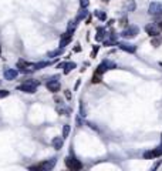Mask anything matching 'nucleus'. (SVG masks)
<instances>
[{
	"mask_svg": "<svg viewBox=\"0 0 162 171\" xmlns=\"http://www.w3.org/2000/svg\"><path fill=\"white\" fill-rule=\"evenodd\" d=\"M68 134H70V125L65 124L64 127H63V137L67 138V137H68Z\"/></svg>",
	"mask_w": 162,
	"mask_h": 171,
	"instance_id": "25",
	"label": "nucleus"
},
{
	"mask_svg": "<svg viewBox=\"0 0 162 171\" xmlns=\"http://www.w3.org/2000/svg\"><path fill=\"white\" fill-rule=\"evenodd\" d=\"M95 16H97L100 20H105V19H107V14L104 13V12H101V10H95Z\"/></svg>",
	"mask_w": 162,
	"mask_h": 171,
	"instance_id": "24",
	"label": "nucleus"
},
{
	"mask_svg": "<svg viewBox=\"0 0 162 171\" xmlns=\"http://www.w3.org/2000/svg\"><path fill=\"white\" fill-rule=\"evenodd\" d=\"M88 17V12H87V9L85 7H81V10H80V13L77 14V21H80V20H83V19H87Z\"/></svg>",
	"mask_w": 162,
	"mask_h": 171,
	"instance_id": "17",
	"label": "nucleus"
},
{
	"mask_svg": "<svg viewBox=\"0 0 162 171\" xmlns=\"http://www.w3.org/2000/svg\"><path fill=\"white\" fill-rule=\"evenodd\" d=\"M74 52H81V47H80V46H77V47H76V49H74Z\"/></svg>",
	"mask_w": 162,
	"mask_h": 171,
	"instance_id": "33",
	"label": "nucleus"
},
{
	"mask_svg": "<svg viewBox=\"0 0 162 171\" xmlns=\"http://www.w3.org/2000/svg\"><path fill=\"white\" fill-rule=\"evenodd\" d=\"M161 43H162V39L159 37V36H155V37L152 39V41H151V44H152L154 47H158Z\"/></svg>",
	"mask_w": 162,
	"mask_h": 171,
	"instance_id": "22",
	"label": "nucleus"
},
{
	"mask_svg": "<svg viewBox=\"0 0 162 171\" xmlns=\"http://www.w3.org/2000/svg\"><path fill=\"white\" fill-rule=\"evenodd\" d=\"M103 1H104V3H107V1H108V0H103Z\"/></svg>",
	"mask_w": 162,
	"mask_h": 171,
	"instance_id": "35",
	"label": "nucleus"
},
{
	"mask_svg": "<svg viewBox=\"0 0 162 171\" xmlns=\"http://www.w3.org/2000/svg\"><path fill=\"white\" fill-rule=\"evenodd\" d=\"M118 47H119L121 50H124V52H127V53H135V50H136V47L134 46V44H131V43H125V41L118 43Z\"/></svg>",
	"mask_w": 162,
	"mask_h": 171,
	"instance_id": "9",
	"label": "nucleus"
},
{
	"mask_svg": "<svg viewBox=\"0 0 162 171\" xmlns=\"http://www.w3.org/2000/svg\"><path fill=\"white\" fill-rule=\"evenodd\" d=\"M70 41H71V34H68L67 32H65V33L61 36V40H60V47H61V49H64V47L67 46Z\"/></svg>",
	"mask_w": 162,
	"mask_h": 171,
	"instance_id": "12",
	"label": "nucleus"
},
{
	"mask_svg": "<svg viewBox=\"0 0 162 171\" xmlns=\"http://www.w3.org/2000/svg\"><path fill=\"white\" fill-rule=\"evenodd\" d=\"M56 163H57V160H56V158H50L48 161H44V163H40V164H37V165H33V167H30V170L48 171V170H51L53 167L56 165Z\"/></svg>",
	"mask_w": 162,
	"mask_h": 171,
	"instance_id": "3",
	"label": "nucleus"
},
{
	"mask_svg": "<svg viewBox=\"0 0 162 171\" xmlns=\"http://www.w3.org/2000/svg\"><path fill=\"white\" fill-rule=\"evenodd\" d=\"M76 26H77V20H71V21L68 23V26H67V33L73 36L74 30H76Z\"/></svg>",
	"mask_w": 162,
	"mask_h": 171,
	"instance_id": "18",
	"label": "nucleus"
},
{
	"mask_svg": "<svg viewBox=\"0 0 162 171\" xmlns=\"http://www.w3.org/2000/svg\"><path fill=\"white\" fill-rule=\"evenodd\" d=\"M103 79V74H100V73H94V76H92V83H100Z\"/></svg>",
	"mask_w": 162,
	"mask_h": 171,
	"instance_id": "23",
	"label": "nucleus"
},
{
	"mask_svg": "<svg viewBox=\"0 0 162 171\" xmlns=\"http://www.w3.org/2000/svg\"><path fill=\"white\" fill-rule=\"evenodd\" d=\"M155 23H156V24H159V23H162V13L155 14Z\"/></svg>",
	"mask_w": 162,
	"mask_h": 171,
	"instance_id": "26",
	"label": "nucleus"
},
{
	"mask_svg": "<svg viewBox=\"0 0 162 171\" xmlns=\"http://www.w3.org/2000/svg\"><path fill=\"white\" fill-rule=\"evenodd\" d=\"M63 138H64L63 136H61V137H54L53 138L51 144L56 150H61V148H63Z\"/></svg>",
	"mask_w": 162,
	"mask_h": 171,
	"instance_id": "13",
	"label": "nucleus"
},
{
	"mask_svg": "<svg viewBox=\"0 0 162 171\" xmlns=\"http://www.w3.org/2000/svg\"><path fill=\"white\" fill-rule=\"evenodd\" d=\"M148 13L154 14V16L162 13V3H159V1H152L148 7Z\"/></svg>",
	"mask_w": 162,
	"mask_h": 171,
	"instance_id": "7",
	"label": "nucleus"
},
{
	"mask_svg": "<svg viewBox=\"0 0 162 171\" xmlns=\"http://www.w3.org/2000/svg\"><path fill=\"white\" fill-rule=\"evenodd\" d=\"M145 32L151 36V37H155V36H159L161 33V27L158 26L156 23H149L145 26Z\"/></svg>",
	"mask_w": 162,
	"mask_h": 171,
	"instance_id": "6",
	"label": "nucleus"
},
{
	"mask_svg": "<svg viewBox=\"0 0 162 171\" xmlns=\"http://www.w3.org/2000/svg\"><path fill=\"white\" fill-rule=\"evenodd\" d=\"M60 54H63V49L60 47L59 50H54V52H50L47 56L50 57V59H54V57H57V56H60Z\"/></svg>",
	"mask_w": 162,
	"mask_h": 171,
	"instance_id": "20",
	"label": "nucleus"
},
{
	"mask_svg": "<svg viewBox=\"0 0 162 171\" xmlns=\"http://www.w3.org/2000/svg\"><path fill=\"white\" fill-rule=\"evenodd\" d=\"M95 40H97V41H104V40H105V29H103V27H98Z\"/></svg>",
	"mask_w": 162,
	"mask_h": 171,
	"instance_id": "16",
	"label": "nucleus"
},
{
	"mask_svg": "<svg viewBox=\"0 0 162 171\" xmlns=\"http://www.w3.org/2000/svg\"><path fill=\"white\" fill-rule=\"evenodd\" d=\"M115 43H117V34L114 33V32L110 33V37H108V39L104 40V44H105V46H112V44H115Z\"/></svg>",
	"mask_w": 162,
	"mask_h": 171,
	"instance_id": "15",
	"label": "nucleus"
},
{
	"mask_svg": "<svg viewBox=\"0 0 162 171\" xmlns=\"http://www.w3.org/2000/svg\"><path fill=\"white\" fill-rule=\"evenodd\" d=\"M50 66V61H40V63H36L34 66H33V69L34 70H40V69H44V67Z\"/></svg>",
	"mask_w": 162,
	"mask_h": 171,
	"instance_id": "19",
	"label": "nucleus"
},
{
	"mask_svg": "<svg viewBox=\"0 0 162 171\" xmlns=\"http://www.w3.org/2000/svg\"><path fill=\"white\" fill-rule=\"evenodd\" d=\"M103 64L107 67V70H111V69H115V67H117L115 63H114V61H110V60H104Z\"/></svg>",
	"mask_w": 162,
	"mask_h": 171,
	"instance_id": "21",
	"label": "nucleus"
},
{
	"mask_svg": "<svg viewBox=\"0 0 162 171\" xmlns=\"http://www.w3.org/2000/svg\"><path fill=\"white\" fill-rule=\"evenodd\" d=\"M121 26H127V17L121 19Z\"/></svg>",
	"mask_w": 162,
	"mask_h": 171,
	"instance_id": "31",
	"label": "nucleus"
},
{
	"mask_svg": "<svg viewBox=\"0 0 162 171\" xmlns=\"http://www.w3.org/2000/svg\"><path fill=\"white\" fill-rule=\"evenodd\" d=\"M45 87H47V90L51 93H57L60 90V87H61V84H60L59 81V76H56V77H53V79H50L47 83H45Z\"/></svg>",
	"mask_w": 162,
	"mask_h": 171,
	"instance_id": "4",
	"label": "nucleus"
},
{
	"mask_svg": "<svg viewBox=\"0 0 162 171\" xmlns=\"http://www.w3.org/2000/svg\"><path fill=\"white\" fill-rule=\"evenodd\" d=\"M124 9L127 10V12H134L136 9V4L134 0H125V3H124Z\"/></svg>",
	"mask_w": 162,
	"mask_h": 171,
	"instance_id": "14",
	"label": "nucleus"
},
{
	"mask_svg": "<svg viewBox=\"0 0 162 171\" xmlns=\"http://www.w3.org/2000/svg\"><path fill=\"white\" fill-rule=\"evenodd\" d=\"M161 156H162V145L161 147H158V148H155V150H151V151L144 153V158H147V160H149V158L161 157Z\"/></svg>",
	"mask_w": 162,
	"mask_h": 171,
	"instance_id": "8",
	"label": "nucleus"
},
{
	"mask_svg": "<svg viewBox=\"0 0 162 171\" xmlns=\"http://www.w3.org/2000/svg\"><path fill=\"white\" fill-rule=\"evenodd\" d=\"M9 96V91L7 90H0V99H4Z\"/></svg>",
	"mask_w": 162,
	"mask_h": 171,
	"instance_id": "28",
	"label": "nucleus"
},
{
	"mask_svg": "<svg viewBox=\"0 0 162 171\" xmlns=\"http://www.w3.org/2000/svg\"><path fill=\"white\" fill-rule=\"evenodd\" d=\"M138 33H139L138 26H128L127 29H124V30H122L121 36H122L124 39H132V37H135Z\"/></svg>",
	"mask_w": 162,
	"mask_h": 171,
	"instance_id": "5",
	"label": "nucleus"
},
{
	"mask_svg": "<svg viewBox=\"0 0 162 171\" xmlns=\"http://www.w3.org/2000/svg\"><path fill=\"white\" fill-rule=\"evenodd\" d=\"M158 26H159V27H161V30H162V23H159V24H158Z\"/></svg>",
	"mask_w": 162,
	"mask_h": 171,
	"instance_id": "34",
	"label": "nucleus"
},
{
	"mask_svg": "<svg viewBox=\"0 0 162 171\" xmlns=\"http://www.w3.org/2000/svg\"><path fill=\"white\" fill-rule=\"evenodd\" d=\"M65 165H67V168L68 170H73V171H78L83 168V164H81V161L76 158L74 156H70V157L65 158Z\"/></svg>",
	"mask_w": 162,
	"mask_h": 171,
	"instance_id": "2",
	"label": "nucleus"
},
{
	"mask_svg": "<svg viewBox=\"0 0 162 171\" xmlns=\"http://www.w3.org/2000/svg\"><path fill=\"white\" fill-rule=\"evenodd\" d=\"M59 67L60 69H64V74H68L73 69H76V63H73V61H67V63H61V64H59Z\"/></svg>",
	"mask_w": 162,
	"mask_h": 171,
	"instance_id": "11",
	"label": "nucleus"
},
{
	"mask_svg": "<svg viewBox=\"0 0 162 171\" xmlns=\"http://www.w3.org/2000/svg\"><path fill=\"white\" fill-rule=\"evenodd\" d=\"M98 49H100V47H98V46H95V47H94V49H92V54H91L92 57H95V56H97V53H98Z\"/></svg>",
	"mask_w": 162,
	"mask_h": 171,
	"instance_id": "30",
	"label": "nucleus"
},
{
	"mask_svg": "<svg viewBox=\"0 0 162 171\" xmlns=\"http://www.w3.org/2000/svg\"><path fill=\"white\" fill-rule=\"evenodd\" d=\"M17 74H19V73L16 71L14 69H6L4 73H3V76H4V79L6 80H14L17 77Z\"/></svg>",
	"mask_w": 162,
	"mask_h": 171,
	"instance_id": "10",
	"label": "nucleus"
},
{
	"mask_svg": "<svg viewBox=\"0 0 162 171\" xmlns=\"http://www.w3.org/2000/svg\"><path fill=\"white\" fill-rule=\"evenodd\" d=\"M64 94H65V97H67V99H68V100L71 99V93L68 91V90H67V91H65V93H64Z\"/></svg>",
	"mask_w": 162,
	"mask_h": 171,
	"instance_id": "32",
	"label": "nucleus"
},
{
	"mask_svg": "<svg viewBox=\"0 0 162 171\" xmlns=\"http://www.w3.org/2000/svg\"><path fill=\"white\" fill-rule=\"evenodd\" d=\"M85 107H84V103H81V117H85Z\"/></svg>",
	"mask_w": 162,
	"mask_h": 171,
	"instance_id": "29",
	"label": "nucleus"
},
{
	"mask_svg": "<svg viewBox=\"0 0 162 171\" xmlns=\"http://www.w3.org/2000/svg\"><path fill=\"white\" fill-rule=\"evenodd\" d=\"M39 81L37 80H26L24 83H21V84L17 87L19 90H21V91H24V93H36L37 91V87H39Z\"/></svg>",
	"mask_w": 162,
	"mask_h": 171,
	"instance_id": "1",
	"label": "nucleus"
},
{
	"mask_svg": "<svg viewBox=\"0 0 162 171\" xmlns=\"http://www.w3.org/2000/svg\"><path fill=\"white\" fill-rule=\"evenodd\" d=\"M90 4V0H80V6L81 7H87Z\"/></svg>",
	"mask_w": 162,
	"mask_h": 171,
	"instance_id": "27",
	"label": "nucleus"
}]
</instances>
